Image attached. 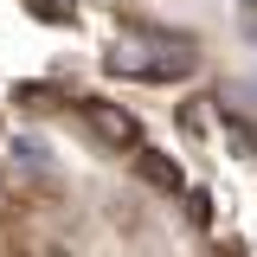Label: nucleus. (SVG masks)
Segmentation results:
<instances>
[{
	"mask_svg": "<svg viewBox=\"0 0 257 257\" xmlns=\"http://www.w3.org/2000/svg\"><path fill=\"white\" fill-rule=\"evenodd\" d=\"M77 116H84V128H90V142L103 148V155H142L148 148V135H142V122L128 116L122 103H109V96H77Z\"/></svg>",
	"mask_w": 257,
	"mask_h": 257,
	"instance_id": "f257e3e1",
	"label": "nucleus"
},
{
	"mask_svg": "<svg viewBox=\"0 0 257 257\" xmlns=\"http://www.w3.org/2000/svg\"><path fill=\"white\" fill-rule=\"evenodd\" d=\"M135 180L142 187H155V193H187V180H180V167H174V155H161V148H142L135 155Z\"/></svg>",
	"mask_w": 257,
	"mask_h": 257,
	"instance_id": "f03ea898",
	"label": "nucleus"
},
{
	"mask_svg": "<svg viewBox=\"0 0 257 257\" xmlns=\"http://www.w3.org/2000/svg\"><path fill=\"white\" fill-rule=\"evenodd\" d=\"M225 135H231V155L251 161V148H257V122L244 116V109H231V103H225Z\"/></svg>",
	"mask_w": 257,
	"mask_h": 257,
	"instance_id": "7ed1b4c3",
	"label": "nucleus"
},
{
	"mask_svg": "<svg viewBox=\"0 0 257 257\" xmlns=\"http://www.w3.org/2000/svg\"><path fill=\"white\" fill-rule=\"evenodd\" d=\"M26 13H32V20H52V26H71V20H77L71 0H26Z\"/></svg>",
	"mask_w": 257,
	"mask_h": 257,
	"instance_id": "20e7f679",
	"label": "nucleus"
},
{
	"mask_svg": "<svg viewBox=\"0 0 257 257\" xmlns=\"http://www.w3.org/2000/svg\"><path fill=\"white\" fill-rule=\"evenodd\" d=\"M199 103V96H193ZM193 103H180V135L187 142H206V109H193Z\"/></svg>",
	"mask_w": 257,
	"mask_h": 257,
	"instance_id": "39448f33",
	"label": "nucleus"
}]
</instances>
